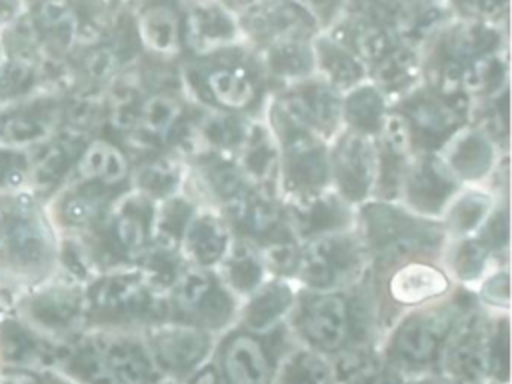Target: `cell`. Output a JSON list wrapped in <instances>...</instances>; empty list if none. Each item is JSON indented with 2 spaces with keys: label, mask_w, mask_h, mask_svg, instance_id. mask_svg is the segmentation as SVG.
Returning <instances> with one entry per match:
<instances>
[{
  "label": "cell",
  "mask_w": 512,
  "mask_h": 384,
  "mask_svg": "<svg viewBox=\"0 0 512 384\" xmlns=\"http://www.w3.org/2000/svg\"><path fill=\"white\" fill-rule=\"evenodd\" d=\"M152 354L158 364L172 372L194 368L208 352L210 338L196 324H162L150 336Z\"/></svg>",
  "instance_id": "cell-15"
},
{
  "label": "cell",
  "mask_w": 512,
  "mask_h": 384,
  "mask_svg": "<svg viewBox=\"0 0 512 384\" xmlns=\"http://www.w3.org/2000/svg\"><path fill=\"white\" fill-rule=\"evenodd\" d=\"M496 210V198L492 192L474 184L464 190H456L442 210V230L452 238L476 236Z\"/></svg>",
  "instance_id": "cell-20"
},
{
  "label": "cell",
  "mask_w": 512,
  "mask_h": 384,
  "mask_svg": "<svg viewBox=\"0 0 512 384\" xmlns=\"http://www.w3.org/2000/svg\"><path fill=\"white\" fill-rule=\"evenodd\" d=\"M134 28L142 48L148 54L160 60H172L182 52V14L174 0L144 2L136 12Z\"/></svg>",
  "instance_id": "cell-14"
},
{
  "label": "cell",
  "mask_w": 512,
  "mask_h": 384,
  "mask_svg": "<svg viewBox=\"0 0 512 384\" xmlns=\"http://www.w3.org/2000/svg\"><path fill=\"white\" fill-rule=\"evenodd\" d=\"M364 244L344 228L310 236L298 250L294 274L310 290H338L358 276Z\"/></svg>",
  "instance_id": "cell-4"
},
{
  "label": "cell",
  "mask_w": 512,
  "mask_h": 384,
  "mask_svg": "<svg viewBox=\"0 0 512 384\" xmlns=\"http://www.w3.org/2000/svg\"><path fill=\"white\" fill-rule=\"evenodd\" d=\"M330 378V366L312 352H298L282 372V384H330Z\"/></svg>",
  "instance_id": "cell-31"
},
{
  "label": "cell",
  "mask_w": 512,
  "mask_h": 384,
  "mask_svg": "<svg viewBox=\"0 0 512 384\" xmlns=\"http://www.w3.org/2000/svg\"><path fill=\"white\" fill-rule=\"evenodd\" d=\"M222 4H226L230 10H240L242 6H246V4H250L252 0H220Z\"/></svg>",
  "instance_id": "cell-40"
},
{
  "label": "cell",
  "mask_w": 512,
  "mask_h": 384,
  "mask_svg": "<svg viewBox=\"0 0 512 384\" xmlns=\"http://www.w3.org/2000/svg\"><path fill=\"white\" fill-rule=\"evenodd\" d=\"M0 372H2V364H0Z\"/></svg>",
  "instance_id": "cell-41"
},
{
  "label": "cell",
  "mask_w": 512,
  "mask_h": 384,
  "mask_svg": "<svg viewBox=\"0 0 512 384\" xmlns=\"http://www.w3.org/2000/svg\"><path fill=\"white\" fill-rule=\"evenodd\" d=\"M144 208L136 206L134 200H124L118 208L108 210L106 228L110 246L126 256L140 252L148 240L150 218H144Z\"/></svg>",
  "instance_id": "cell-26"
},
{
  "label": "cell",
  "mask_w": 512,
  "mask_h": 384,
  "mask_svg": "<svg viewBox=\"0 0 512 384\" xmlns=\"http://www.w3.org/2000/svg\"><path fill=\"white\" fill-rule=\"evenodd\" d=\"M488 342L480 316L468 314L454 320L442 346V368L458 384H476L488 368Z\"/></svg>",
  "instance_id": "cell-10"
},
{
  "label": "cell",
  "mask_w": 512,
  "mask_h": 384,
  "mask_svg": "<svg viewBox=\"0 0 512 384\" xmlns=\"http://www.w3.org/2000/svg\"><path fill=\"white\" fill-rule=\"evenodd\" d=\"M232 238L226 222L210 212L192 214L178 242L182 256L190 266L212 268L224 258Z\"/></svg>",
  "instance_id": "cell-19"
},
{
  "label": "cell",
  "mask_w": 512,
  "mask_h": 384,
  "mask_svg": "<svg viewBox=\"0 0 512 384\" xmlns=\"http://www.w3.org/2000/svg\"><path fill=\"white\" fill-rule=\"evenodd\" d=\"M30 174L32 164L24 150L14 146H0V192L26 188Z\"/></svg>",
  "instance_id": "cell-32"
},
{
  "label": "cell",
  "mask_w": 512,
  "mask_h": 384,
  "mask_svg": "<svg viewBox=\"0 0 512 384\" xmlns=\"http://www.w3.org/2000/svg\"><path fill=\"white\" fill-rule=\"evenodd\" d=\"M436 158L458 184H476L492 170L496 150L484 130L460 126L442 142Z\"/></svg>",
  "instance_id": "cell-12"
},
{
  "label": "cell",
  "mask_w": 512,
  "mask_h": 384,
  "mask_svg": "<svg viewBox=\"0 0 512 384\" xmlns=\"http://www.w3.org/2000/svg\"><path fill=\"white\" fill-rule=\"evenodd\" d=\"M490 258V246L480 236L452 238L446 244L444 268L450 278L462 282H478L486 274V264Z\"/></svg>",
  "instance_id": "cell-29"
},
{
  "label": "cell",
  "mask_w": 512,
  "mask_h": 384,
  "mask_svg": "<svg viewBox=\"0 0 512 384\" xmlns=\"http://www.w3.org/2000/svg\"><path fill=\"white\" fill-rule=\"evenodd\" d=\"M186 78L198 100L218 112L238 116L260 100V68L230 46L198 54L186 68Z\"/></svg>",
  "instance_id": "cell-2"
},
{
  "label": "cell",
  "mask_w": 512,
  "mask_h": 384,
  "mask_svg": "<svg viewBox=\"0 0 512 384\" xmlns=\"http://www.w3.org/2000/svg\"><path fill=\"white\" fill-rule=\"evenodd\" d=\"M462 8L472 16V20H498L500 14H506L508 0H458Z\"/></svg>",
  "instance_id": "cell-34"
},
{
  "label": "cell",
  "mask_w": 512,
  "mask_h": 384,
  "mask_svg": "<svg viewBox=\"0 0 512 384\" xmlns=\"http://www.w3.org/2000/svg\"><path fill=\"white\" fill-rule=\"evenodd\" d=\"M244 308V322L254 332H266L278 324V320L292 308L294 290L288 280L274 278L260 282L250 294Z\"/></svg>",
  "instance_id": "cell-24"
},
{
  "label": "cell",
  "mask_w": 512,
  "mask_h": 384,
  "mask_svg": "<svg viewBox=\"0 0 512 384\" xmlns=\"http://www.w3.org/2000/svg\"><path fill=\"white\" fill-rule=\"evenodd\" d=\"M0 384H28L22 372H0Z\"/></svg>",
  "instance_id": "cell-38"
},
{
  "label": "cell",
  "mask_w": 512,
  "mask_h": 384,
  "mask_svg": "<svg viewBox=\"0 0 512 384\" xmlns=\"http://www.w3.org/2000/svg\"><path fill=\"white\" fill-rule=\"evenodd\" d=\"M386 114V102L382 90L374 84H356L348 90V96L342 100V120L346 128L376 136Z\"/></svg>",
  "instance_id": "cell-27"
},
{
  "label": "cell",
  "mask_w": 512,
  "mask_h": 384,
  "mask_svg": "<svg viewBox=\"0 0 512 384\" xmlns=\"http://www.w3.org/2000/svg\"><path fill=\"white\" fill-rule=\"evenodd\" d=\"M58 230L28 188L0 192V288L12 298L56 274Z\"/></svg>",
  "instance_id": "cell-1"
},
{
  "label": "cell",
  "mask_w": 512,
  "mask_h": 384,
  "mask_svg": "<svg viewBox=\"0 0 512 384\" xmlns=\"http://www.w3.org/2000/svg\"><path fill=\"white\" fill-rule=\"evenodd\" d=\"M220 366L226 384H270V356L252 332L232 334L222 348Z\"/></svg>",
  "instance_id": "cell-18"
},
{
  "label": "cell",
  "mask_w": 512,
  "mask_h": 384,
  "mask_svg": "<svg viewBox=\"0 0 512 384\" xmlns=\"http://www.w3.org/2000/svg\"><path fill=\"white\" fill-rule=\"evenodd\" d=\"M94 344L116 384H148L150 362L134 340L102 338Z\"/></svg>",
  "instance_id": "cell-25"
},
{
  "label": "cell",
  "mask_w": 512,
  "mask_h": 384,
  "mask_svg": "<svg viewBox=\"0 0 512 384\" xmlns=\"http://www.w3.org/2000/svg\"><path fill=\"white\" fill-rule=\"evenodd\" d=\"M24 6V0H0V32L24 12Z\"/></svg>",
  "instance_id": "cell-37"
},
{
  "label": "cell",
  "mask_w": 512,
  "mask_h": 384,
  "mask_svg": "<svg viewBox=\"0 0 512 384\" xmlns=\"http://www.w3.org/2000/svg\"><path fill=\"white\" fill-rule=\"evenodd\" d=\"M218 266L220 280L230 292L250 294L262 282V258L248 242H230Z\"/></svg>",
  "instance_id": "cell-28"
},
{
  "label": "cell",
  "mask_w": 512,
  "mask_h": 384,
  "mask_svg": "<svg viewBox=\"0 0 512 384\" xmlns=\"http://www.w3.org/2000/svg\"><path fill=\"white\" fill-rule=\"evenodd\" d=\"M316 22V26H326L334 20L344 0H296Z\"/></svg>",
  "instance_id": "cell-35"
},
{
  "label": "cell",
  "mask_w": 512,
  "mask_h": 384,
  "mask_svg": "<svg viewBox=\"0 0 512 384\" xmlns=\"http://www.w3.org/2000/svg\"><path fill=\"white\" fill-rule=\"evenodd\" d=\"M182 116V102L174 92L162 90L150 94L140 104L138 122L148 136H166L174 130L178 118Z\"/></svg>",
  "instance_id": "cell-30"
},
{
  "label": "cell",
  "mask_w": 512,
  "mask_h": 384,
  "mask_svg": "<svg viewBox=\"0 0 512 384\" xmlns=\"http://www.w3.org/2000/svg\"><path fill=\"white\" fill-rule=\"evenodd\" d=\"M412 212L420 216L442 214L444 206L458 190V182L434 156H412L402 172L398 186Z\"/></svg>",
  "instance_id": "cell-11"
},
{
  "label": "cell",
  "mask_w": 512,
  "mask_h": 384,
  "mask_svg": "<svg viewBox=\"0 0 512 384\" xmlns=\"http://www.w3.org/2000/svg\"><path fill=\"white\" fill-rule=\"evenodd\" d=\"M26 376L28 384H82L70 374H66L62 368L50 364V366H40L28 372H22Z\"/></svg>",
  "instance_id": "cell-36"
},
{
  "label": "cell",
  "mask_w": 512,
  "mask_h": 384,
  "mask_svg": "<svg viewBox=\"0 0 512 384\" xmlns=\"http://www.w3.org/2000/svg\"><path fill=\"white\" fill-rule=\"evenodd\" d=\"M184 42L196 54L228 48L240 36L238 20L220 0H196L182 16Z\"/></svg>",
  "instance_id": "cell-13"
},
{
  "label": "cell",
  "mask_w": 512,
  "mask_h": 384,
  "mask_svg": "<svg viewBox=\"0 0 512 384\" xmlns=\"http://www.w3.org/2000/svg\"><path fill=\"white\" fill-rule=\"evenodd\" d=\"M50 342L12 310L0 318V364L4 372H28L40 366H50Z\"/></svg>",
  "instance_id": "cell-16"
},
{
  "label": "cell",
  "mask_w": 512,
  "mask_h": 384,
  "mask_svg": "<svg viewBox=\"0 0 512 384\" xmlns=\"http://www.w3.org/2000/svg\"><path fill=\"white\" fill-rule=\"evenodd\" d=\"M240 34L266 46L276 40L308 38L316 22L296 0H252L236 10Z\"/></svg>",
  "instance_id": "cell-9"
},
{
  "label": "cell",
  "mask_w": 512,
  "mask_h": 384,
  "mask_svg": "<svg viewBox=\"0 0 512 384\" xmlns=\"http://www.w3.org/2000/svg\"><path fill=\"white\" fill-rule=\"evenodd\" d=\"M128 158L110 140L96 138L86 144L76 160V176L80 182H92L104 188L120 186L128 180Z\"/></svg>",
  "instance_id": "cell-22"
},
{
  "label": "cell",
  "mask_w": 512,
  "mask_h": 384,
  "mask_svg": "<svg viewBox=\"0 0 512 384\" xmlns=\"http://www.w3.org/2000/svg\"><path fill=\"white\" fill-rule=\"evenodd\" d=\"M478 294L492 306L496 308H508L510 304V276H508V268H496L492 272H486L480 280H478Z\"/></svg>",
  "instance_id": "cell-33"
},
{
  "label": "cell",
  "mask_w": 512,
  "mask_h": 384,
  "mask_svg": "<svg viewBox=\"0 0 512 384\" xmlns=\"http://www.w3.org/2000/svg\"><path fill=\"white\" fill-rule=\"evenodd\" d=\"M312 52L314 68L322 74L320 78L338 92L344 88L350 90L364 80V64L350 46L334 38H318L312 42Z\"/></svg>",
  "instance_id": "cell-23"
},
{
  "label": "cell",
  "mask_w": 512,
  "mask_h": 384,
  "mask_svg": "<svg viewBox=\"0 0 512 384\" xmlns=\"http://www.w3.org/2000/svg\"><path fill=\"white\" fill-rule=\"evenodd\" d=\"M400 112L408 118L416 144L420 136H434L444 142L456 128H460V116L442 94L414 92L402 102Z\"/></svg>",
  "instance_id": "cell-21"
},
{
  "label": "cell",
  "mask_w": 512,
  "mask_h": 384,
  "mask_svg": "<svg viewBox=\"0 0 512 384\" xmlns=\"http://www.w3.org/2000/svg\"><path fill=\"white\" fill-rule=\"evenodd\" d=\"M382 292L396 306H424L440 302L450 294L452 278L444 264L424 256L384 264Z\"/></svg>",
  "instance_id": "cell-6"
},
{
  "label": "cell",
  "mask_w": 512,
  "mask_h": 384,
  "mask_svg": "<svg viewBox=\"0 0 512 384\" xmlns=\"http://www.w3.org/2000/svg\"><path fill=\"white\" fill-rule=\"evenodd\" d=\"M296 324L300 334L316 350H340L354 328V314L348 298L338 290H322L304 298L300 304Z\"/></svg>",
  "instance_id": "cell-8"
},
{
  "label": "cell",
  "mask_w": 512,
  "mask_h": 384,
  "mask_svg": "<svg viewBox=\"0 0 512 384\" xmlns=\"http://www.w3.org/2000/svg\"><path fill=\"white\" fill-rule=\"evenodd\" d=\"M450 308V306H448ZM438 302L418 306L406 316L390 342V354L406 366H424L440 350L456 316Z\"/></svg>",
  "instance_id": "cell-7"
},
{
  "label": "cell",
  "mask_w": 512,
  "mask_h": 384,
  "mask_svg": "<svg viewBox=\"0 0 512 384\" xmlns=\"http://www.w3.org/2000/svg\"><path fill=\"white\" fill-rule=\"evenodd\" d=\"M12 310V296L0 288V318H4Z\"/></svg>",
  "instance_id": "cell-39"
},
{
  "label": "cell",
  "mask_w": 512,
  "mask_h": 384,
  "mask_svg": "<svg viewBox=\"0 0 512 384\" xmlns=\"http://www.w3.org/2000/svg\"><path fill=\"white\" fill-rule=\"evenodd\" d=\"M330 182L344 202H364L378 176L376 136L352 128L338 130L328 150Z\"/></svg>",
  "instance_id": "cell-5"
},
{
  "label": "cell",
  "mask_w": 512,
  "mask_h": 384,
  "mask_svg": "<svg viewBox=\"0 0 512 384\" xmlns=\"http://www.w3.org/2000/svg\"><path fill=\"white\" fill-rule=\"evenodd\" d=\"M12 314L48 340H62L84 324V288L52 278L18 292Z\"/></svg>",
  "instance_id": "cell-3"
},
{
  "label": "cell",
  "mask_w": 512,
  "mask_h": 384,
  "mask_svg": "<svg viewBox=\"0 0 512 384\" xmlns=\"http://www.w3.org/2000/svg\"><path fill=\"white\" fill-rule=\"evenodd\" d=\"M104 190V186L80 180H76V184H72L70 188L62 190L52 200V204L46 206L56 230L80 232L94 228L106 212Z\"/></svg>",
  "instance_id": "cell-17"
}]
</instances>
